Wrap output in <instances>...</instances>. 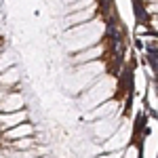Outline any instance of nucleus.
<instances>
[{"instance_id": "1", "label": "nucleus", "mask_w": 158, "mask_h": 158, "mask_svg": "<svg viewBox=\"0 0 158 158\" xmlns=\"http://www.w3.org/2000/svg\"><path fill=\"white\" fill-rule=\"evenodd\" d=\"M114 89H116V80L110 78V76H99L93 85L85 89L82 97H80V108L85 112H91L93 108H97L99 103L108 101L114 95Z\"/></svg>"}, {"instance_id": "2", "label": "nucleus", "mask_w": 158, "mask_h": 158, "mask_svg": "<svg viewBox=\"0 0 158 158\" xmlns=\"http://www.w3.org/2000/svg\"><path fill=\"white\" fill-rule=\"evenodd\" d=\"M129 139H131V131H129V127H127V124H122V127H118V129H116V131H114V133L103 141V150H106V152L124 150L127 143H129Z\"/></svg>"}, {"instance_id": "3", "label": "nucleus", "mask_w": 158, "mask_h": 158, "mask_svg": "<svg viewBox=\"0 0 158 158\" xmlns=\"http://www.w3.org/2000/svg\"><path fill=\"white\" fill-rule=\"evenodd\" d=\"M103 55V44H93L89 49H82L78 53H72V63L76 65H82V63H89V61H95V59H101Z\"/></svg>"}, {"instance_id": "4", "label": "nucleus", "mask_w": 158, "mask_h": 158, "mask_svg": "<svg viewBox=\"0 0 158 158\" xmlns=\"http://www.w3.org/2000/svg\"><path fill=\"white\" fill-rule=\"evenodd\" d=\"M120 110V106H118V101H103V103H99L97 108H93L91 112H89V120H99V118H110V116H114L116 112Z\"/></svg>"}, {"instance_id": "5", "label": "nucleus", "mask_w": 158, "mask_h": 158, "mask_svg": "<svg viewBox=\"0 0 158 158\" xmlns=\"http://www.w3.org/2000/svg\"><path fill=\"white\" fill-rule=\"evenodd\" d=\"M120 127V122L116 116H110V118H99L95 122V131H97V137L99 139H108L110 135L114 133L116 129Z\"/></svg>"}, {"instance_id": "6", "label": "nucleus", "mask_w": 158, "mask_h": 158, "mask_svg": "<svg viewBox=\"0 0 158 158\" xmlns=\"http://www.w3.org/2000/svg\"><path fill=\"white\" fill-rule=\"evenodd\" d=\"M30 135H34V127H32L30 122H19V124H15V127H11V129L4 131V139L11 143V141H15V139L30 137Z\"/></svg>"}, {"instance_id": "7", "label": "nucleus", "mask_w": 158, "mask_h": 158, "mask_svg": "<svg viewBox=\"0 0 158 158\" xmlns=\"http://www.w3.org/2000/svg\"><path fill=\"white\" fill-rule=\"evenodd\" d=\"M23 103H25V99L21 93H9L0 101V114H4V112H19V110H23Z\"/></svg>"}, {"instance_id": "8", "label": "nucleus", "mask_w": 158, "mask_h": 158, "mask_svg": "<svg viewBox=\"0 0 158 158\" xmlns=\"http://www.w3.org/2000/svg\"><path fill=\"white\" fill-rule=\"evenodd\" d=\"M95 15V6H86L82 11H74L65 17V25L68 27H74V25H80V23H86L91 17Z\"/></svg>"}, {"instance_id": "9", "label": "nucleus", "mask_w": 158, "mask_h": 158, "mask_svg": "<svg viewBox=\"0 0 158 158\" xmlns=\"http://www.w3.org/2000/svg\"><path fill=\"white\" fill-rule=\"evenodd\" d=\"M27 118V112L25 110H19V112H4V114H0V129H11L15 124H19V122H25Z\"/></svg>"}, {"instance_id": "10", "label": "nucleus", "mask_w": 158, "mask_h": 158, "mask_svg": "<svg viewBox=\"0 0 158 158\" xmlns=\"http://www.w3.org/2000/svg\"><path fill=\"white\" fill-rule=\"evenodd\" d=\"M21 80V72L17 68H9L4 72H0V86H15Z\"/></svg>"}, {"instance_id": "11", "label": "nucleus", "mask_w": 158, "mask_h": 158, "mask_svg": "<svg viewBox=\"0 0 158 158\" xmlns=\"http://www.w3.org/2000/svg\"><path fill=\"white\" fill-rule=\"evenodd\" d=\"M36 143V139L30 135V137H21V139H15L13 141V148H17V150H27V148H32Z\"/></svg>"}, {"instance_id": "12", "label": "nucleus", "mask_w": 158, "mask_h": 158, "mask_svg": "<svg viewBox=\"0 0 158 158\" xmlns=\"http://www.w3.org/2000/svg\"><path fill=\"white\" fill-rule=\"evenodd\" d=\"M13 63H15V57H13V53H2V55H0V72L9 70Z\"/></svg>"}, {"instance_id": "13", "label": "nucleus", "mask_w": 158, "mask_h": 158, "mask_svg": "<svg viewBox=\"0 0 158 158\" xmlns=\"http://www.w3.org/2000/svg\"><path fill=\"white\" fill-rule=\"evenodd\" d=\"M122 158H139V150L137 146H129L122 150Z\"/></svg>"}, {"instance_id": "14", "label": "nucleus", "mask_w": 158, "mask_h": 158, "mask_svg": "<svg viewBox=\"0 0 158 158\" xmlns=\"http://www.w3.org/2000/svg\"><path fill=\"white\" fill-rule=\"evenodd\" d=\"M148 11H150V13H158V4H154V6H148Z\"/></svg>"}, {"instance_id": "15", "label": "nucleus", "mask_w": 158, "mask_h": 158, "mask_svg": "<svg viewBox=\"0 0 158 158\" xmlns=\"http://www.w3.org/2000/svg\"><path fill=\"white\" fill-rule=\"evenodd\" d=\"M6 95H9V93H6V91H0V101H2V99L6 97Z\"/></svg>"}, {"instance_id": "16", "label": "nucleus", "mask_w": 158, "mask_h": 158, "mask_svg": "<svg viewBox=\"0 0 158 158\" xmlns=\"http://www.w3.org/2000/svg\"><path fill=\"white\" fill-rule=\"evenodd\" d=\"M0 25H2V15H0Z\"/></svg>"}, {"instance_id": "17", "label": "nucleus", "mask_w": 158, "mask_h": 158, "mask_svg": "<svg viewBox=\"0 0 158 158\" xmlns=\"http://www.w3.org/2000/svg\"><path fill=\"white\" fill-rule=\"evenodd\" d=\"M42 158H51V156H47V154H44V156H42Z\"/></svg>"}]
</instances>
